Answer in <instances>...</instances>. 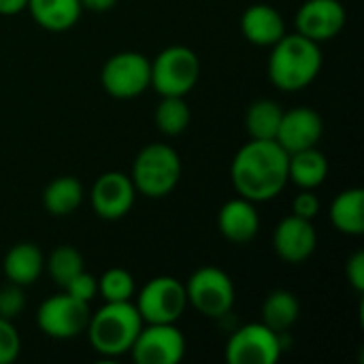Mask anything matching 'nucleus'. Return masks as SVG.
I'll return each instance as SVG.
<instances>
[{"label": "nucleus", "mask_w": 364, "mask_h": 364, "mask_svg": "<svg viewBox=\"0 0 364 364\" xmlns=\"http://www.w3.org/2000/svg\"><path fill=\"white\" fill-rule=\"evenodd\" d=\"M100 81L105 92L113 98H136L151 85V62L136 51L115 53L105 62Z\"/></svg>", "instance_id": "6e6552de"}, {"label": "nucleus", "mask_w": 364, "mask_h": 364, "mask_svg": "<svg viewBox=\"0 0 364 364\" xmlns=\"http://www.w3.org/2000/svg\"><path fill=\"white\" fill-rule=\"evenodd\" d=\"M328 175V160L318 147L288 154V181L301 190H316Z\"/></svg>", "instance_id": "aec40b11"}, {"label": "nucleus", "mask_w": 364, "mask_h": 364, "mask_svg": "<svg viewBox=\"0 0 364 364\" xmlns=\"http://www.w3.org/2000/svg\"><path fill=\"white\" fill-rule=\"evenodd\" d=\"M218 228L224 239L232 243H247L258 235L260 215L252 200L239 196L222 205L218 215Z\"/></svg>", "instance_id": "dca6fc26"}, {"label": "nucleus", "mask_w": 364, "mask_h": 364, "mask_svg": "<svg viewBox=\"0 0 364 364\" xmlns=\"http://www.w3.org/2000/svg\"><path fill=\"white\" fill-rule=\"evenodd\" d=\"M26 307V296H23V288L17 284H6L0 288V318L13 320L19 316V311Z\"/></svg>", "instance_id": "c85d7f7f"}, {"label": "nucleus", "mask_w": 364, "mask_h": 364, "mask_svg": "<svg viewBox=\"0 0 364 364\" xmlns=\"http://www.w3.org/2000/svg\"><path fill=\"white\" fill-rule=\"evenodd\" d=\"M322 68L320 45L303 34H284L271 45L269 77L275 87L296 92L307 87Z\"/></svg>", "instance_id": "f03ea898"}, {"label": "nucleus", "mask_w": 364, "mask_h": 364, "mask_svg": "<svg viewBox=\"0 0 364 364\" xmlns=\"http://www.w3.org/2000/svg\"><path fill=\"white\" fill-rule=\"evenodd\" d=\"M26 9H30L41 28L51 32H64L73 28L83 11L79 0H28Z\"/></svg>", "instance_id": "6ab92c4d"}, {"label": "nucleus", "mask_w": 364, "mask_h": 364, "mask_svg": "<svg viewBox=\"0 0 364 364\" xmlns=\"http://www.w3.org/2000/svg\"><path fill=\"white\" fill-rule=\"evenodd\" d=\"M346 9L339 0H307L296 13V32L322 43L337 36L346 26Z\"/></svg>", "instance_id": "ddd939ff"}, {"label": "nucleus", "mask_w": 364, "mask_h": 364, "mask_svg": "<svg viewBox=\"0 0 364 364\" xmlns=\"http://www.w3.org/2000/svg\"><path fill=\"white\" fill-rule=\"evenodd\" d=\"M232 186L252 203L275 198L288 183V151L277 141L250 139L230 166Z\"/></svg>", "instance_id": "f257e3e1"}, {"label": "nucleus", "mask_w": 364, "mask_h": 364, "mask_svg": "<svg viewBox=\"0 0 364 364\" xmlns=\"http://www.w3.org/2000/svg\"><path fill=\"white\" fill-rule=\"evenodd\" d=\"M21 350V339L11 320L0 318V364H11L17 360Z\"/></svg>", "instance_id": "cd10ccee"}, {"label": "nucleus", "mask_w": 364, "mask_h": 364, "mask_svg": "<svg viewBox=\"0 0 364 364\" xmlns=\"http://www.w3.org/2000/svg\"><path fill=\"white\" fill-rule=\"evenodd\" d=\"M81 200H83V186L79 179L68 177V175L53 179L45 188V194H43L45 209L58 218H64V215H70L73 211H77Z\"/></svg>", "instance_id": "b1692460"}, {"label": "nucleus", "mask_w": 364, "mask_h": 364, "mask_svg": "<svg viewBox=\"0 0 364 364\" xmlns=\"http://www.w3.org/2000/svg\"><path fill=\"white\" fill-rule=\"evenodd\" d=\"M136 188L132 179L119 171L102 173L92 188V207L102 220H119L134 205Z\"/></svg>", "instance_id": "f8f14e48"}, {"label": "nucleus", "mask_w": 364, "mask_h": 364, "mask_svg": "<svg viewBox=\"0 0 364 364\" xmlns=\"http://www.w3.org/2000/svg\"><path fill=\"white\" fill-rule=\"evenodd\" d=\"M4 275L11 284L21 288L34 284L45 269V256L34 243H17L13 245L2 262Z\"/></svg>", "instance_id": "a211bd4d"}, {"label": "nucleus", "mask_w": 364, "mask_h": 364, "mask_svg": "<svg viewBox=\"0 0 364 364\" xmlns=\"http://www.w3.org/2000/svg\"><path fill=\"white\" fill-rule=\"evenodd\" d=\"M322 130H324V124H322V117L316 109L296 107V109L284 111L275 141L288 154H294L301 149L316 147L318 141L322 139Z\"/></svg>", "instance_id": "2eb2a0df"}, {"label": "nucleus", "mask_w": 364, "mask_h": 364, "mask_svg": "<svg viewBox=\"0 0 364 364\" xmlns=\"http://www.w3.org/2000/svg\"><path fill=\"white\" fill-rule=\"evenodd\" d=\"M181 177L179 154L164 143H151L143 147L132 164V183L136 192L149 198H162L175 190Z\"/></svg>", "instance_id": "20e7f679"}, {"label": "nucleus", "mask_w": 364, "mask_h": 364, "mask_svg": "<svg viewBox=\"0 0 364 364\" xmlns=\"http://www.w3.org/2000/svg\"><path fill=\"white\" fill-rule=\"evenodd\" d=\"M98 294L105 303H122L134 296V279L126 269H109L98 279Z\"/></svg>", "instance_id": "bb28decb"}, {"label": "nucleus", "mask_w": 364, "mask_h": 364, "mask_svg": "<svg viewBox=\"0 0 364 364\" xmlns=\"http://www.w3.org/2000/svg\"><path fill=\"white\" fill-rule=\"evenodd\" d=\"M282 115H284L282 105L271 98H260L252 102L245 113V128L250 139L275 141L282 124Z\"/></svg>", "instance_id": "5701e85b"}, {"label": "nucleus", "mask_w": 364, "mask_h": 364, "mask_svg": "<svg viewBox=\"0 0 364 364\" xmlns=\"http://www.w3.org/2000/svg\"><path fill=\"white\" fill-rule=\"evenodd\" d=\"M301 316L299 299L290 290H273L262 303V324L273 333H288Z\"/></svg>", "instance_id": "4be33fe9"}, {"label": "nucleus", "mask_w": 364, "mask_h": 364, "mask_svg": "<svg viewBox=\"0 0 364 364\" xmlns=\"http://www.w3.org/2000/svg\"><path fill=\"white\" fill-rule=\"evenodd\" d=\"M198 55L186 45L166 47L151 62V87L160 96H186L198 81Z\"/></svg>", "instance_id": "39448f33"}, {"label": "nucleus", "mask_w": 364, "mask_h": 364, "mask_svg": "<svg viewBox=\"0 0 364 364\" xmlns=\"http://www.w3.org/2000/svg\"><path fill=\"white\" fill-rule=\"evenodd\" d=\"M134 307L145 324H175L188 307L186 286L168 275L154 277L139 292Z\"/></svg>", "instance_id": "0eeeda50"}, {"label": "nucleus", "mask_w": 364, "mask_h": 364, "mask_svg": "<svg viewBox=\"0 0 364 364\" xmlns=\"http://www.w3.org/2000/svg\"><path fill=\"white\" fill-rule=\"evenodd\" d=\"M292 213L305 220H314L320 213V200L314 194V190H303L294 200H292Z\"/></svg>", "instance_id": "7c9ffc66"}, {"label": "nucleus", "mask_w": 364, "mask_h": 364, "mask_svg": "<svg viewBox=\"0 0 364 364\" xmlns=\"http://www.w3.org/2000/svg\"><path fill=\"white\" fill-rule=\"evenodd\" d=\"M130 354L139 364H177L186 356V337L175 324L141 326Z\"/></svg>", "instance_id": "9b49d317"}, {"label": "nucleus", "mask_w": 364, "mask_h": 364, "mask_svg": "<svg viewBox=\"0 0 364 364\" xmlns=\"http://www.w3.org/2000/svg\"><path fill=\"white\" fill-rule=\"evenodd\" d=\"M90 305L70 296L68 292H60L43 301L36 311L38 328L53 339H73L87 328L90 322Z\"/></svg>", "instance_id": "1a4fd4ad"}, {"label": "nucleus", "mask_w": 364, "mask_h": 364, "mask_svg": "<svg viewBox=\"0 0 364 364\" xmlns=\"http://www.w3.org/2000/svg\"><path fill=\"white\" fill-rule=\"evenodd\" d=\"M143 320L130 301L122 303H105L87 322V335L92 348L102 356H122L130 352Z\"/></svg>", "instance_id": "7ed1b4c3"}, {"label": "nucleus", "mask_w": 364, "mask_h": 364, "mask_svg": "<svg viewBox=\"0 0 364 364\" xmlns=\"http://www.w3.org/2000/svg\"><path fill=\"white\" fill-rule=\"evenodd\" d=\"M83 9H90L94 13H105V11H111L117 0H79Z\"/></svg>", "instance_id": "473e14b6"}, {"label": "nucleus", "mask_w": 364, "mask_h": 364, "mask_svg": "<svg viewBox=\"0 0 364 364\" xmlns=\"http://www.w3.org/2000/svg\"><path fill=\"white\" fill-rule=\"evenodd\" d=\"M241 32L252 45L271 47L286 34V23L271 4H252L241 17Z\"/></svg>", "instance_id": "f3484780"}, {"label": "nucleus", "mask_w": 364, "mask_h": 364, "mask_svg": "<svg viewBox=\"0 0 364 364\" xmlns=\"http://www.w3.org/2000/svg\"><path fill=\"white\" fill-rule=\"evenodd\" d=\"M28 0H0V15H15L23 11Z\"/></svg>", "instance_id": "72a5a7b5"}, {"label": "nucleus", "mask_w": 364, "mask_h": 364, "mask_svg": "<svg viewBox=\"0 0 364 364\" xmlns=\"http://www.w3.org/2000/svg\"><path fill=\"white\" fill-rule=\"evenodd\" d=\"M183 286L188 305L207 318H224L235 305L232 279L218 267H203L194 271Z\"/></svg>", "instance_id": "423d86ee"}, {"label": "nucleus", "mask_w": 364, "mask_h": 364, "mask_svg": "<svg viewBox=\"0 0 364 364\" xmlns=\"http://www.w3.org/2000/svg\"><path fill=\"white\" fill-rule=\"evenodd\" d=\"M282 356V335L262 322L245 324L226 343V360L230 364H275Z\"/></svg>", "instance_id": "9d476101"}, {"label": "nucleus", "mask_w": 364, "mask_h": 364, "mask_svg": "<svg viewBox=\"0 0 364 364\" xmlns=\"http://www.w3.org/2000/svg\"><path fill=\"white\" fill-rule=\"evenodd\" d=\"M273 247L275 254L290 264L305 262L318 247V232L311 220L299 218L294 213L284 218L273 232Z\"/></svg>", "instance_id": "4468645a"}, {"label": "nucleus", "mask_w": 364, "mask_h": 364, "mask_svg": "<svg viewBox=\"0 0 364 364\" xmlns=\"http://www.w3.org/2000/svg\"><path fill=\"white\" fill-rule=\"evenodd\" d=\"M156 126L166 136L181 134L190 124V109L183 96H162L160 105L156 107Z\"/></svg>", "instance_id": "393cba45"}, {"label": "nucleus", "mask_w": 364, "mask_h": 364, "mask_svg": "<svg viewBox=\"0 0 364 364\" xmlns=\"http://www.w3.org/2000/svg\"><path fill=\"white\" fill-rule=\"evenodd\" d=\"M64 292H68L70 296H75V299H79V301H83V303H92L94 299H96V294H98V279L94 277V275H90L85 269L79 273V275H75L64 288H62Z\"/></svg>", "instance_id": "c756f323"}, {"label": "nucleus", "mask_w": 364, "mask_h": 364, "mask_svg": "<svg viewBox=\"0 0 364 364\" xmlns=\"http://www.w3.org/2000/svg\"><path fill=\"white\" fill-rule=\"evenodd\" d=\"M346 275H348V282L352 284V288H354L356 292H363L364 290V254L363 252H356V254L348 260Z\"/></svg>", "instance_id": "2f4dec72"}, {"label": "nucleus", "mask_w": 364, "mask_h": 364, "mask_svg": "<svg viewBox=\"0 0 364 364\" xmlns=\"http://www.w3.org/2000/svg\"><path fill=\"white\" fill-rule=\"evenodd\" d=\"M331 220L335 228L350 237L364 232V192L360 188L343 190L331 207Z\"/></svg>", "instance_id": "412c9836"}, {"label": "nucleus", "mask_w": 364, "mask_h": 364, "mask_svg": "<svg viewBox=\"0 0 364 364\" xmlns=\"http://www.w3.org/2000/svg\"><path fill=\"white\" fill-rule=\"evenodd\" d=\"M47 273L53 279V284H58L60 288H64L75 275H79L85 267H83V256L70 247V245H60L55 247L49 258L45 260Z\"/></svg>", "instance_id": "a878e982"}]
</instances>
